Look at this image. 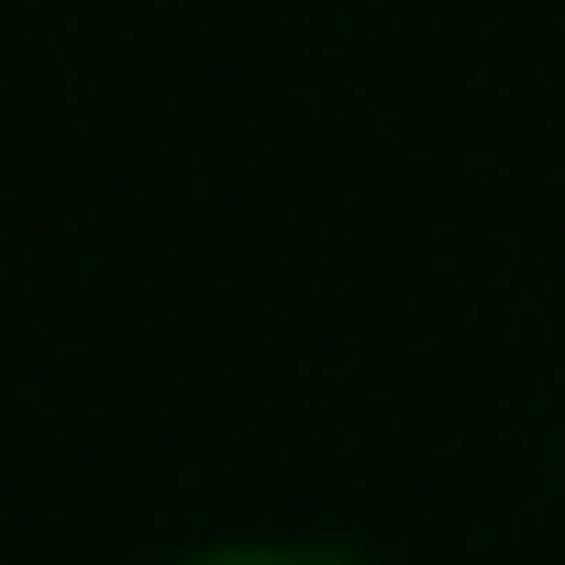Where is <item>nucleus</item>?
<instances>
[{
	"instance_id": "obj_1",
	"label": "nucleus",
	"mask_w": 565,
	"mask_h": 565,
	"mask_svg": "<svg viewBox=\"0 0 565 565\" xmlns=\"http://www.w3.org/2000/svg\"><path fill=\"white\" fill-rule=\"evenodd\" d=\"M167 565H366V554H344V543H289V532H233V543H189V554H167Z\"/></svg>"
}]
</instances>
